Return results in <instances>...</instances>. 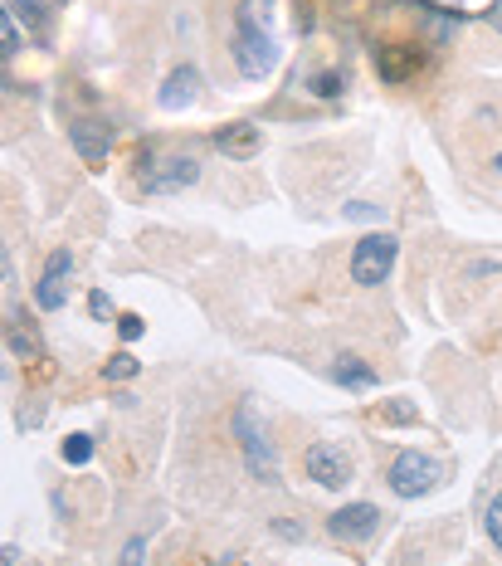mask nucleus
<instances>
[{
  "instance_id": "obj_27",
  "label": "nucleus",
  "mask_w": 502,
  "mask_h": 566,
  "mask_svg": "<svg viewBox=\"0 0 502 566\" xmlns=\"http://www.w3.org/2000/svg\"><path fill=\"white\" fill-rule=\"evenodd\" d=\"M274 532L288 537V542H298V537H303V528H298V522H288V518H274Z\"/></svg>"
},
{
  "instance_id": "obj_26",
  "label": "nucleus",
  "mask_w": 502,
  "mask_h": 566,
  "mask_svg": "<svg viewBox=\"0 0 502 566\" xmlns=\"http://www.w3.org/2000/svg\"><path fill=\"white\" fill-rule=\"evenodd\" d=\"M347 220H381V205H366V201H351V205H347Z\"/></svg>"
},
{
  "instance_id": "obj_19",
  "label": "nucleus",
  "mask_w": 502,
  "mask_h": 566,
  "mask_svg": "<svg viewBox=\"0 0 502 566\" xmlns=\"http://www.w3.org/2000/svg\"><path fill=\"white\" fill-rule=\"evenodd\" d=\"M308 89L318 93V98H341V89H347V74H341V68H327V74H318Z\"/></svg>"
},
{
  "instance_id": "obj_9",
  "label": "nucleus",
  "mask_w": 502,
  "mask_h": 566,
  "mask_svg": "<svg viewBox=\"0 0 502 566\" xmlns=\"http://www.w3.org/2000/svg\"><path fill=\"white\" fill-rule=\"evenodd\" d=\"M68 137H74V152L89 166H103L108 152H112V137H118V127L112 122H98V118H78L74 127H68Z\"/></svg>"
},
{
  "instance_id": "obj_3",
  "label": "nucleus",
  "mask_w": 502,
  "mask_h": 566,
  "mask_svg": "<svg viewBox=\"0 0 502 566\" xmlns=\"http://www.w3.org/2000/svg\"><path fill=\"white\" fill-rule=\"evenodd\" d=\"M395 254H400V239L391 230H376V235L356 239V249H351V278L361 283V288H381V283L391 278V268H395Z\"/></svg>"
},
{
  "instance_id": "obj_17",
  "label": "nucleus",
  "mask_w": 502,
  "mask_h": 566,
  "mask_svg": "<svg viewBox=\"0 0 502 566\" xmlns=\"http://www.w3.org/2000/svg\"><path fill=\"white\" fill-rule=\"evenodd\" d=\"M444 16H493V0H434Z\"/></svg>"
},
{
  "instance_id": "obj_29",
  "label": "nucleus",
  "mask_w": 502,
  "mask_h": 566,
  "mask_svg": "<svg viewBox=\"0 0 502 566\" xmlns=\"http://www.w3.org/2000/svg\"><path fill=\"white\" fill-rule=\"evenodd\" d=\"M10 376V366H5V342H0V381Z\"/></svg>"
},
{
  "instance_id": "obj_14",
  "label": "nucleus",
  "mask_w": 502,
  "mask_h": 566,
  "mask_svg": "<svg viewBox=\"0 0 502 566\" xmlns=\"http://www.w3.org/2000/svg\"><path fill=\"white\" fill-rule=\"evenodd\" d=\"M10 347H16V357H35V351H39V337L25 328V313H20V308L10 313Z\"/></svg>"
},
{
  "instance_id": "obj_22",
  "label": "nucleus",
  "mask_w": 502,
  "mask_h": 566,
  "mask_svg": "<svg viewBox=\"0 0 502 566\" xmlns=\"http://www.w3.org/2000/svg\"><path fill=\"white\" fill-rule=\"evenodd\" d=\"M64 459H68V464H89V459H93V440H89V435L64 440Z\"/></svg>"
},
{
  "instance_id": "obj_31",
  "label": "nucleus",
  "mask_w": 502,
  "mask_h": 566,
  "mask_svg": "<svg viewBox=\"0 0 502 566\" xmlns=\"http://www.w3.org/2000/svg\"><path fill=\"white\" fill-rule=\"evenodd\" d=\"M0 89H5V74H0Z\"/></svg>"
},
{
  "instance_id": "obj_30",
  "label": "nucleus",
  "mask_w": 502,
  "mask_h": 566,
  "mask_svg": "<svg viewBox=\"0 0 502 566\" xmlns=\"http://www.w3.org/2000/svg\"><path fill=\"white\" fill-rule=\"evenodd\" d=\"M487 25H493V30L502 35V10H493V16H487Z\"/></svg>"
},
{
  "instance_id": "obj_4",
  "label": "nucleus",
  "mask_w": 502,
  "mask_h": 566,
  "mask_svg": "<svg viewBox=\"0 0 502 566\" xmlns=\"http://www.w3.org/2000/svg\"><path fill=\"white\" fill-rule=\"evenodd\" d=\"M385 478H391L395 498H424L429 488H439L444 464L439 459H424L420 449H400V455L391 459V469H385Z\"/></svg>"
},
{
  "instance_id": "obj_7",
  "label": "nucleus",
  "mask_w": 502,
  "mask_h": 566,
  "mask_svg": "<svg viewBox=\"0 0 502 566\" xmlns=\"http://www.w3.org/2000/svg\"><path fill=\"white\" fill-rule=\"evenodd\" d=\"M68 278H74V254L54 249L49 259H45V274H39V283H35V308L59 313L64 299H68Z\"/></svg>"
},
{
  "instance_id": "obj_23",
  "label": "nucleus",
  "mask_w": 502,
  "mask_h": 566,
  "mask_svg": "<svg viewBox=\"0 0 502 566\" xmlns=\"http://www.w3.org/2000/svg\"><path fill=\"white\" fill-rule=\"evenodd\" d=\"M141 557H147V537H127V547H122V561H118V566H141Z\"/></svg>"
},
{
  "instance_id": "obj_11",
  "label": "nucleus",
  "mask_w": 502,
  "mask_h": 566,
  "mask_svg": "<svg viewBox=\"0 0 502 566\" xmlns=\"http://www.w3.org/2000/svg\"><path fill=\"white\" fill-rule=\"evenodd\" d=\"M195 98H200V68L195 64H181V68H171V74H166L156 103H162L166 112H181V108H191Z\"/></svg>"
},
{
  "instance_id": "obj_16",
  "label": "nucleus",
  "mask_w": 502,
  "mask_h": 566,
  "mask_svg": "<svg viewBox=\"0 0 502 566\" xmlns=\"http://www.w3.org/2000/svg\"><path fill=\"white\" fill-rule=\"evenodd\" d=\"M10 54H20V30H16V16H10V5L0 0V59H10Z\"/></svg>"
},
{
  "instance_id": "obj_32",
  "label": "nucleus",
  "mask_w": 502,
  "mask_h": 566,
  "mask_svg": "<svg viewBox=\"0 0 502 566\" xmlns=\"http://www.w3.org/2000/svg\"><path fill=\"white\" fill-rule=\"evenodd\" d=\"M497 172H502V157H497Z\"/></svg>"
},
{
  "instance_id": "obj_21",
  "label": "nucleus",
  "mask_w": 502,
  "mask_h": 566,
  "mask_svg": "<svg viewBox=\"0 0 502 566\" xmlns=\"http://www.w3.org/2000/svg\"><path fill=\"white\" fill-rule=\"evenodd\" d=\"M483 528H487V542L502 551V493H493V503H487V513H483Z\"/></svg>"
},
{
  "instance_id": "obj_25",
  "label": "nucleus",
  "mask_w": 502,
  "mask_h": 566,
  "mask_svg": "<svg viewBox=\"0 0 502 566\" xmlns=\"http://www.w3.org/2000/svg\"><path fill=\"white\" fill-rule=\"evenodd\" d=\"M89 313H93L98 322H108V318H112V299H108L103 288H93V293H89Z\"/></svg>"
},
{
  "instance_id": "obj_10",
  "label": "nucleus",
  "mask_w": 502,
  "mask_h": 566,
  "mask_svg": "<svg viewBox=\"0 0 502 566\" xmlns=\"http://www.w3.org/2000/svg\"><path fill=\"white\" fill-rule=\"evenodd\" d=\"M424 64H429V54L420 45H381L376 49V68L385 83H410Z\"/></svg>"
},
{
  "instance_id": "obj_28",
  "label": "nucleus",
  "mask_w": 502,
  "mask_h": 566,
  "mask_svg": "<svg viewBox=\"0 0 502 566\" xmlns=\"http://www.w3.org/2000/svg\"><path fill=\"white\" fill-rule=\"evenodd\" d=\"M10 278V254H5V245H0V283Z\"/></svg>"
},
{
  "instance_id": "obj_24",
  "label": "nucleus",
  "mask_w": 502,
  "mask_h": 566,
  "mask_svg": "<svg viewBox=\"0 0 502 566\" xmlns=\"http://www.w3.org/2000/svg\"><path fill=\"white\" fill-rule=\"evenodd\" d=\"M118 332H122V342H137V337L147 332V322H141L137 313H122V318H118Z\"/></svg>"
},
{
  "instance_id": "obj_13",
  "label": "nucleus",
  "mask_w": 502,
  "mask_h": 566,
  "mask_svg": "<svg viewBox=\"0 0 502 566\" xmlns=\"http://www.w3.org/2000/svg\"><path fill=\"white\" fill-rule=\"evenodd\" d=\"M332 381L347 391H371L376 386V366H366L361 357H337L332 362Z\"/></svg>"
},
{
  "instance_id": "obj_2",
  "label": "nucleus",
  "mask_w": 502,
  "mask_h": 566,
  "mask_svg": "<svg viewBox=\"0 0 502 566\" xmlns=\"http://www.w3.org/2000/svg\"><path fill=\"white\" fill-rule=\"evenodd\" d=\"M229 430H235L239 440V455L249 464L254 484H278V464H274V440H268V424L259 420V405L254 401H239L235 405V420H229Z\"/></svg>"
},
{
  "instance_id": "obj_20",
  "label": "nucleus",
  "mask_w": 502,
  "mask_h": 566,
  "mask_svg": "<svg viewBox=\"0 0 502 566\" xmlns=\"http://www.w3.org/2000/svg\"><path fill=\"white\" fill-rule=\"evenodd\" d=\"M376 415H381L385 424H414V420H420V410H414L410 401H385Z\"/></svg>"
},
{
  "instance_id": "obj_6",
  "label": "nucleus",
  "mask_w": 502,
  "mask_h": 566,
  "mask_svg": "<svg viewBox=\"0 0 502 566\" xmlns=\"http://www.w3.org/2000/svg\"><path fill=\"white\" fill-rule=\"evenodd\" d=\"M303 474H308L318 488H347V484H351V455H347L341 445L322 440V445H312L308 455H303Z\"/></svg>"
},
{
  "instance_id": "obj_18",
  "label": "nucleus",
  "mask_w": 502,
  "mask_h": 566,
  "mask_svg": "<svg viewBox=\"0 0 502 566\" xmlns=\"http://www.w3.org/2000/svg\"><path fill=\"white\" fill-rule=\"evenodd\" d=\"M137 372H141V362L132 357V351H118V357L103 366V381H132Z\"/></svg>"
},
{
  "instance_id": "obj_1",
  "label": "nucleus",
  "mask_w": 502,
  "mask_h": 566,
  "mask_svg": "<svg viewBox=\"0 0 502 566\" xmlns=\"http://www.w3.org/2000/svg\"><path fill=\"white\" fill-rule=\"evenodd\" d=\"M283 49L268 35V5L264 0H244L235 10V64L244 79H268L278 68Z\"/></svg>"
},
{
  "instance_id": "obj_5",
  "label": "nucleus",
  "mask_w": 502,
  "mask_h": 566,
  "mask_svg": "<svg viewBox=\"0 0 502 566\" xmlns=\"http://www.w3.org/2000/svg\"><path fill=\"white\" fill-rule=\"evenodd\" d=\"M195 181H200V162H195V157L141 162V191H152V195H176V191H191Z\"/></svg>"
},
{
  "instance_id": "obj_15",
  "label": "nucleus",
  "mask_w": 502,
  "mask_h": 566,
  "mask_svg": "<svg viewBox=\"0 0 502 566\" xmlns=\"http://www.w3.org/2000/svg\"><path fill=\"white\" fill-rule=\"evenodd\" d=\"M5 5H10V16H20L30 30H45V20H49L45 0H5Z\"/></svg>"
},
{
  "instance_id": "obj_8",
  "label": "nucleus",
  "mask_w": 502,
  "mask_h": 566,
  "mask_svg": "<svg viewBox=\"0 0 502 566\" xmlns=\"http://www.w3.org/2000/svg\"><path fill=\"white\" fill-rule=\"evenodd\" d=\"M376 528H381L376 503H347L327 518V532H332L337 542H366V537H376Z\"/></svg>"
},
{
  "instance_id": "obj_12",
  "label": "nucleus",
  "mask_w": 502,
  "mask_h": 566,
  "mask_svg": "<svg viewBox=\"0 0 502 566\" xmlns=\"http://www.w3.org/2000/svg\"><path fill=\"white\" fill-rule=\"evenodd\" d=\"M259 147H264V132L254 122H229L214 132V152H225V157H235V162H249Z\"/></svg>"
}]
</instances>
